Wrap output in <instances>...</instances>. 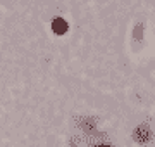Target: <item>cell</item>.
I'll return each instance as SVG.
<instances>
[{
  "mask_svg": "<svg viewBox=\"0 0 155 147\" xmlns=\"http://www.w3.org/2000/svg\"><path fill=\"white\" fill-rule=\"evenodd\" d=\"M67 21L66 19H62V17H55L54 21H52V29H54V33L55 35H64L67 31Z\"/></svg>",
  "mask_w": 155,
  "mask_h": 147,
  "instance_id": "6da1fadb",
  "label": "cell"
},
{
  "mask_svg": "<svg viewBox=\"0 0 155 147\" xmlns=\"http://www.w3.org/2000/svg\"><path fill=\"white\" fill-rule=\"evenodd\" d=\"M100 147H107V145H100Z\"/></svg>",
  "mask_w": 155,
  "mask_h": 147,
  "instance_id": "7a4b0ae2",
  "label": "cell"
}]
</instances>
